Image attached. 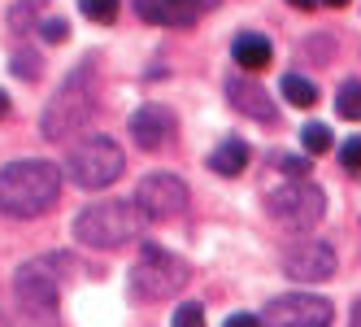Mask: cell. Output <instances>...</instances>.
Segmentation results:
<instances>
[{"mask_svg":"<svg viewBox=\"0 0 361 327\" xmlns=\"http://www.w3.org/2000/svg\"><path fill=\"white\" fill-rule=\"evenodd\" d=\"M13 297H18V306L27 310V319L35 327H53L57 323V275H53V258H35L27 266H18Z\"/></svg>","mask_w":361,"mask_h":327,"instance_id":"7","label":"cell"},{"mask_svg":"<svg viewBox=\"0 0 361 327\" xmlns=\"http://www.w3.org/2000/svg\"><path fill=\"white\" fill-rule=\"evenodd\" d=\"M300 148H305V153H326V148H331V127L309 122V127L300 131Z\"/></svg>","mask_w":361,"mask_h":327,"instance_id":"18","label":"cell"},{"mask_svg":"<svg viewBox=\"0 0 361 327\" xmlns=\"http://www.w3.org/2000/svg\"><path fill=\"white\" fill-rule=\"evenodd\" d=\"M61 196V166L44 157H22L0 166V214L35 218Z\"/></svg>","mask_w":361,"mask_h":327,"instance_id":"1","label":"cell"},{"mask_svg":"<svg viewBox=\"0 0 361 327\" xmlns=\"http://www.w3.org/2000/svg\"><path fill=\"white\" fill-rule=\"evenodd\" d=\"M174 131H178V122H174V114H170L166 105H140V109L131 114V140L144 148V153L170 144Z\"/></svg>","mask_w":361,"mask_h":327,"instance_id":"12","label":"cell"},{"mask_svg":"<svg viewBox=\"0 0 361 327\" xmlns=\"http://www.w3.org/2000/svg\"><path fill=\"white\" fill-rule=\"evenodd\" d=\"M340 162H344L348 170H361V136H348V140L340 144Z\"/></svg>","mask_w":361,"mask_h":327,"instance_id":"23","label":"cell"},{"mask_svg":"<svg viewBox=\"0 0 361 327\" xmlns=\"http://www.w3.org/2000/svg\"><path fill=\"white\" fill-rule=\"evenodd\" d=\"M0 327H5V319H0Z\"/></svg>","mask_w":361,"mask_h":327,"instance_id":"31","label":"cell"},{"mask_svg":"<svg viewBox=\"0 0 361 327\" xmlns=\"http://www.w3.org/2000/svg\"><path fill=\"white\" fill-rule=\"evenodd\" d=\"M144 227H148V214L135 201H96V206H83L79 218H74V240L92 249H122L140 240Z\"/></svg>","mask_w":361,"mask_h":327,"instance_id":"3","label":"cell"},{"mask_svg":"<svg viewBox=\"0 0 361 327\" xmlns=\"http://www.w3.org/2000/svg\"><path fill=\"white\" fill-rule=\"evenodd\" d=\"M279 88H283V96H288L292 105H300V109H305V105H314V100H318V88L309 83L305 74H283V83H279Z\"/></svg>","mask_w":361,"mask_h":327,"instance_id":"16","label":"cell"},{"mask_svg":"<svg viewBox=\"0 0 361 327\" xmlns=\"http://www.w3.org/2000/svg\"><path fill=\"white\" fill-rule=\"evenodd\" d=\"M222 0H135V13L152 27H192L200 13L218 9Z\"/></svg>","mask_w":361,"mask_h":327,"instance_id":"11","label":"cell"},{"mask_svg":"<svg viewBox=\"0 0 361 327\" xmlns=\"http://www.w3.org/2000/svg\"><path fill=\"white\" fill-rule=\"evenodd\" d=\"M322 5H335V9H344V5H348V0H322Z\"/></svg>","mask_w":361,"mask_h":327,"instance_id":"30","label":"cell"},{"mask_svg":"<svg viewBox=\"0 0 361 327\" xmlns=\"http://www.w3.org/2000/svg\"><path fill=\"white\" fill-rule=\"evenodd\" d=\"M231 53H235V61H240L244 70H262V66H270L274 48H270V35L244 31V35H235V44H231Z\"/></svg>","mask_w":361,"mask_h":327,"instance_id":"14","label":"cell"},{"mask_svg":"<svg viewBox=\"0 0 361 327\" xmlns=\"http://www.w3.org/2000/svg\"><path fill=\"white\" fill-rule=\"evenodd\" d=\"M226 96H231V105H235L244 118L252 122H279V109L270 105V92L262 83H252V79H231L226 83Z\"/></svg>","mask_w":361,"mask_h":327,"instance_id":"13","label":"cell"},{"mask_svg":"<svg viewBox=\"0 0 361 327\" xmlns=\"http://www.w3.org/2000/svg\"><path fill=\"white\" fill-rule=\"evenodd\" d=\"M266 210H270V218L279 222V227L309 232L326 214V192L318 184H309V179H288L274 192H266Z\"/></svg>","mask_w":361,"mask_h":327,"instance_id":"6","label":"cell"},{"mask_svg":"<svg viewBox=\"0 0 361 327\" xmlns=\"http://www.w3.org/2000/svg\"><path fill=\"white\" fill-rule=\"evenodd\" d=\"M279 166L288 170L292 179H305V174H309V162H305V157H279Z\"/></svg>","mask_w":361,"mask_h":327,"instance_id":"25","label":"cell"},{"mask_svg":"<svg viewBox=\"0 0 361 327\" xmlns=\"http://www.w3.org/2000/svg\"><path fill=\"white\" fill-rule=\"evenodd\" d=\"M92 114H96V70H92V61H83V66H74L66 74V83L44 105L39 131H44V140H53V144L74 140L92 122Z\"/></svg>","mask_w":361,"mask_h":327,"instance_id":"2","label":"cell"},{"mask_svg":"<svg viewBox=\"0 0 361 327\" xmlns=\"http://www.w3.org/2000/svg\"><path fill=\"white\" fill-rule=\"evenodd\" d=\"M122 170H126V153H122V144L109 140V136H83L66 153V174H70V184L83 188V192L109 188Z\"/></svg>","mask_w":361,"mask_h":327,"instance_id":"4","label":"cell"},{"mask_svg":"<svg viewBox=\"0 0 361 327\" xmlns=\"http://www.w3.org/2000/svg\"><path fill=\"white\" fill-rule=\"evenodd\" d=\"M335 109H340V118L361 122V83H357V79L340 83V92H335Z\"/></svg>","mask_w":361,"mask_h":327,"instance_id":"17","label":"cell"},{"mask_svg":"<svg viewBox=\"0 0 361 327\" xmlns=\"http://www.w3.org/2000/svg\"><path fill=\"white\" fill-rule=\"evenodd\" d=\"M348 327H361V301L353 306V319H348Z\"/></svg>","mask_w":361,"mask_h":327,"instance_id":"28","label":"cell"},{"mask_svg":"<svg viewBox=\"0 0 361 327\" xmlns=\"http://www.w3.org/2000/svg\"><path fill=\"white\" fill-rule=\"evenodd\" d=\"M283 270H288V280H331L335 275V249L326 240H296L283 249Z\"/></svg>","mask_w":361,"mask_h":327,"instance_id":"10","label":"cell"},{"mask_svg":"<svg viewBox=\"0 0 361 327\" xmlns=\"http://www.w3.org/2000/svg\"><path fill=\"white\" fill-rule=\"evenodd\" d=\"M174 327H204V310H200V301H183V306L174 310Z\"/></svg>","mask_w":361,"mask_h":327,"instance_id":"22","label":"cell"},{"mask_svg":"<svg viewBox=\"0 0 361 327\" xmlns=\"http://www.w3.org/2000/svg\"><path fill=\"white\" fill-rule=\"evenodd\" d=\"M266 327H331V301L318 292H283L266 306Z\"/></svg>","mask_w":361,"mask_h":327,"instance_id":"9","label":"cell"},{"mask_svg":"<svg viewBox=\"0 0 361 327\" xmlns=\"http://www.w3.org/2000/svg\"><path fill=\"white\" fill-rule=\"evenodd\" d=\"M5 114H9V96H5V92H0V118H5Z\"/></svg>","mask_w":361,"mask_h":327,"instance_id":"29","label":"cell"},{"mask_svg":"<svg viewBox=\"0 0 361 327\" xmlns=\"http://www.w3.org/2000/svg\"><path fill=\"white\" fill-rule=\"evenodd\" d=\"M39 31H44L48 44H61V40L70 35V22H66V18H44V27H39Z\"/></svg>","mask_w":361,"mask_h":327,"instance_id":"24","label":"cell"},{"mask_svg":"<svg viewBox=\"0 0 361 327\" xmlns=\"http://www.w3.org/2000/svg\"><path fill=\"white\" fill-rule=\"evenodd\" d=\"M135 206L148 214V222H166L188 210V184L170 170H152L135 188Z\"/></svg>","mask_w":361,"mask_h":327,"instance_id":"8","label":"cell"},{"mask_svg":"<svg viewBox=\"0 0 361 327\" xmlns=\"http://www.w3.org/2000/svg\"><path fill=\"white\" fill-rule=\"evenodd\" d=\"M79 9L92 22H114L118 18V0H79Z\"/></svg>","mask_w":361,"mask_h":327,"instance_id":"20","label":"cell"},{"mask_svg":"<svg viewBox=\"0 0 361 327\" xmlns=\"http://www.w3.org/2000/svg\"><path fill=\"white\" fill-rule=\"evenodd\" d=\"M39 9H44V0H18V5L9 9V27L13 31H27L31 22L39 18Z\"/></svg>","mask_w":361,"mask_h":327,"instance_id":"19","label":"cell"},{"mask_svg":"<svg viewBox=\"0 0 361 327\" xmlns=\"http://www.w3.org/2000/svg\"><path fill=\"white\" fill-rule=\"evenodd\" d=\"M209 166H214V174H240L248 166V144L244 140H222L209 153Z\"/></svg>","mask_w":361,"mask_h":327,"instance_id":"15","label":"cell"},{"mask_svg":"<svg viewBox=\"0 0 361 327\" xmlns=\"http://www.w3.org/2000/svg\"><path fill=\"white\" fill-rule=\"evenodd\" d=\"M288 5H296V9H314V5H322V0H288Z\"/></svg>","mask_w":361,"mask_h":327,"instance_id":"27","label":"cell"},{"mask_svg":"<svg viewBox=\"0 0 361 327\" xmlns=\"http://www.w3.org/2000/svg\"><path fill=\"white\" fill-rule=\"evenodd\" d=\"M13 74L27 79V83H35L39 79V53H13Z\"/></svg>","mask_w":361,"mask_h":327,"instance_id":"21","label":"cell"},{"mask_svg":"<svg viewBox=\"0 0 361 327\" xmlns=\"http://www.w3.org/2000/svg\"><path fill=\"white\" fill-rule=\"evenodd\" d=\"M226 327H262V319H257V314H244V310H240V314H231V319H226Z\"/></svg>","mask_w":361,"mask_h":327,"instance_id":"26","label":"cell"},{"mask_svg":"<svg viewBox=\"0 0 361 327\" xmlns=\"http://www.w3.org/2000/svg\"><path fill=\"white\" fill-rule=\"evenodd\" d=\"M188 262L174 258L170 249L161 244H144L140 249V262L131 266V292L140 301H161V297H174L178 288L188 284Z\"/></svg>","mask_w":361,"mask_h":327,"instance_id":"5","label":"cell"}]
</instances>
